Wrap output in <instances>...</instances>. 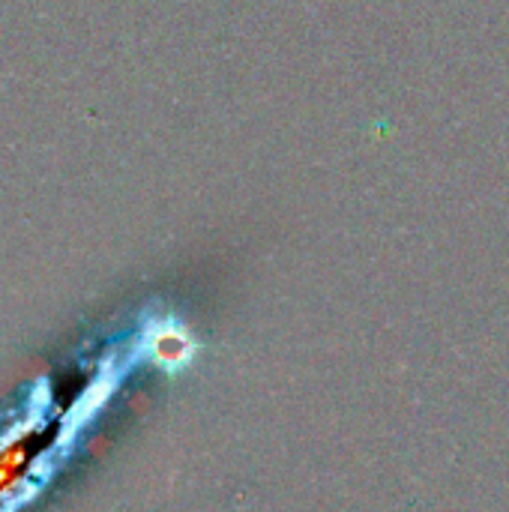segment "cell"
Listing matches in <instances>:
<instances>
[{
    "label": "cell",
    "mask_w": 509,
    "mask_h": 512,
    "mask_svg": "<svg viewBox=\"0 0 509 512\" xmlns=\"http://www.w3.org/2000/svg\"><path fill=\"white\" fill-rule=\"evenodd\" d=\"M153 354H156L162 363L174 366V363H183V360L189 357V342H186V336H183L180 330L165 327V330H159V333L153 336Z\"/></svg>",
    "instance_id": "6da1fadb"
}]
</instances>
